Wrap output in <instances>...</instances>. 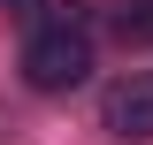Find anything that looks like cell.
Here are the masks:
<instances>
[{
    "mask_svg": "<svg viewBox=\"0 0 153 145\" xmlns=\"http://www.w3.org/2000/svg\"><path fill=\"white\" fill-rule=\"evenodd\" d=\"M84 69H92V38H84L76 16H54L23 46V84L31 92H69V84H84Z\"/></svg>",
    "mask_w": 153,
    "mask_h": 145,
    "instance_id": "obj_1",
    "label": "cell"
},
{
    "mask_svg": "<svg viewBox=\"0 0 153 145\" xmlns=\"http://www.w3.org/2000/svg\"><path fill=\"white\" fill-rule=\"evenodd\" d=\"M100 122H107L115 138L146 145V138H153V69L115 76V84H107V99H100Z\"/></svg>",
    "mask_w": 153,
    "mask_h": 145,
    "instance_id": "obj_2",
    "label": "cell"
},
{
    "mask_svg": "<svg viewBox=\"0 0 153 145\" xmlns=\"http://www.w3.org/2000/svg\"><path fill=\"white\" fill-rule=\"evenodd\" d=\"M115 31L146 46V38H153V0H123V8H115Z\"/></svg>",
    "mask_w": 153,
    "mask_h": 145,
    "instance_id": "obj_3",
    "label": "cell"
},
{
    "mask_svg": "<svg viewBox=\"0 0 153 145\" xmlns=\"http://www.w3.org/2000/svg\"><path fill=\"white\" fill-rule=\"evenodd\" d=\"M0 8H8V16H38V0H0Z\"/></svg>",
    "mask_w": 153,
    "mask_h": 145,
    "instance_id": "obj_4",
    "label": "cell"
}]
</instances>
